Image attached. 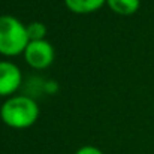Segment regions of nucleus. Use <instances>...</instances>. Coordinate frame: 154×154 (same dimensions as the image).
Masks as SVG:
<instances>
[{"mask_svg":"<svg viewBox=\"0 0 154 154\" xmlns=\"http://www.w3.org/2000/svg\"><path fill=\"white\" fill-rule=\"evenodd\" d=\"M27 33H29L30 41H44V38L47 35V27L44 23L33 21L27 26Z\"/></svg>","mask_w":154,"mask_h":154,"instance_id":"0eeeda50","label":"nucleus"},{"mask_svg":"<svg viewBox=\"0 0 154 154\" xmlns=\"http://www.w3.org/2000/svg\"><path fill=\"white\" fill-rule=\"evenodd\" d=\"M26 61L35 69H47L54 61V48L50 42L44 41H30L26 51Z\"/></svg>","mask_w":154,"mask_h":154,"instance_id":"7ed1b4c3","label":"nucleus"},{"mask_svg":"<svg viewBox=\"0 0 154 154\" xmlns=\"http://www.w3.org/2000/svg\"><path fill=\"white\" fill-rule=\"evenodd\" d=\"M29 42L27 26L12 15L0 17V54L6 57L24 54Z\"/></svg>","mask_w":154,"mask_h":154,"instance_id":"f03ea898","label":"nucleus"},{"mask_svg":"<svg viewBox=\"0 0 154 154\" xmlns=\"http://www.w3.org/2000/svg\"><path fill=\"white\" fill-rule=\"evenodd\" d=\"M64 3L69 11L84 15V14H91L100 9L106 3V0H64Z\"/></svg>","mask_w":154,"mask_h":154,"instance_id":"39448f33","label":"nucleus"},{"mask_svg":"<svg viewBox=\"0 0 154 154\" xmlns=\"http://www.w3.org/2000/svg\"><path fill=\"white\" fill-rule=\"evenodd\" d=\"M75 154H103L99 148L93 147V145H85V147H81Z\"/></svg>","mask_w":154,"mask_h":154,"instance_id":"6e6552de","label":"nucleus"},{"mask_svg":"<svg viewBox=\"0 0 154 154\" xmlns=\"http://www.w3.org/2000/svg\"><path fill=\"white\" fill-rule=\"evenodd\" d=\"M21 85V70L15 63L0 61V96L14 94Z\"/></svg>","mask_w":154,"mask_h":154,"instance_id":"20e7f679","label":"nucleus"},{"mask_svg":"<svg viewBox=\"0 0 154 154\" xmlns=\"http://www.w3.org/2000/svg\"><path fill=\"white\" fill-rule=\"evenodd\" d=\"M106 5L117 15L129 17L138 12L141 6V0H106Z\"/></svg>","mask_w":154,"mask_h":154,"instance_id":"423d86ee","label":"nucleus"},{"mask_svg":"<svg viewBox=\"0 0 154 154\" xmlns=\"http://www.w3.org/2000/svg\"><path fill=\"white\" fill-rule=\"evenodd\" d=\"M2 121L12 129H27L39 118V106L30 97L14 96L3 103L0 109Z\"/></svg>","mask_w":154,"mask_h":154,"instance_id":"f257e3e1","label":"nucleus"}]
</instances>
